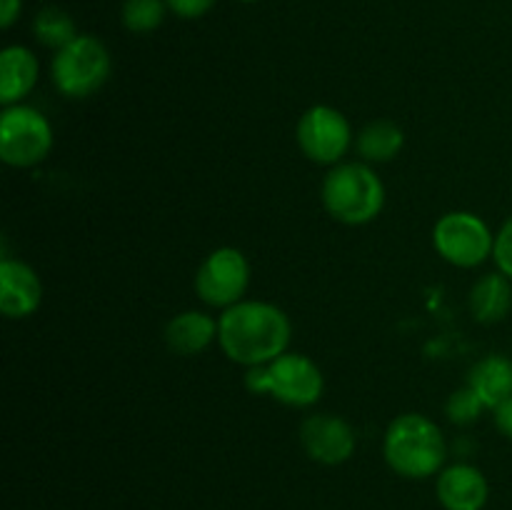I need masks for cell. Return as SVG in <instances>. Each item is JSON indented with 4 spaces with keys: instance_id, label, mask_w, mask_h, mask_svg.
I'll return each mask as SVG.
<instances>
[{
    "instance_id": "20",
    "label": "cell",
    "mask_w": 512,
    "mask_h": 510,
    "mask_svg": "<svg viewBox=\"0 0 512 510\" xmlns=\"http://www.w3.org/2000/svg\"><path fill=\"white\" fill-rule=\"evenodd\" d=\"M483 410L488 408H485L483 400L478 398V393L470 385L453 390L448 403H445V415H448L453 425H473L483 415Z\"/></svg>"
},
{
    "instance_id": "8",
    "label": "cell",
    "mask_w": 512,
    "mask_h": 510,
    "mask_svg": "<svg viewBox=\"0 0 512 510\" xmlns=\"http://www.w3.org/2000/svg\"><path fill=\"white\" fill-rule=\"evenodd\" d=\"M250 285V263L243 250L220 245L200 263L195 273V293L210 308H230L245 300Z\"/></svg>"
},
{
    "instance_id": "13",
    "label": "cell",
    "mask_w": 512,
    "mask_h": 510,
    "mask_svg": "<svg viewBox=\"0 0 512 510\" xmlns=\"http://www.w3.org/2000/svg\"><path fill=\"white\" fill-rule=\"evenodd\" d=\"M38 55L25 45H8L0 53V103L3 108L18 105L38 85Z\"/></svg>"
},
{
    "instance_id": "11",
    "label": "cell",
    "mask_w": 512,
    "mask_h": 510,
    "mask_svg": "<svg viewBox=\"0 0 512 510\" xmlns=\"http://www.w3.org/2000/svg\"><path fill=\"white\" fill-rule=\"evenodd\" d=\"M435 495L443 510H483L490 500V483L473 463H453L438 473Z\"/></svg>"
},
{
    "instance_id": "14",
    "label": "cell",
    "mask_w": 512,
    "mask_h": 510,
    "mask_svg": "<svg viewBox=\"0 0 512 510\" xmlns=\"http://www.w3.org/2000/svg\"><path fill=\"white\" fill-rule=\"evenodd\" d=\"M163 338L175 355H198L218 343V318L203 310H183L168 320Z\"/></svg>"
},
{
    "instance_id": "17",
    "label": "cell",
    "mask_w": 512,
    "mask_h": 510,
    "mask_svg": "<svg viewBox=\"0 0 512 510\" xmlns=\"http://www.w3.org/2000/svg\"><path fill=\"white\" fill-rule=\"evenodd\" d=\"M403 145V128L388 118L370 120V123L363 125L360 133L355 135V150H358L360 160L368 165L390 163V160L403 150Z\"/></svg>"
},
{
    "instance_id": "12",
    "label": "cell",
    "mask_w": 512,
    "mask_h": 510,
    "mask_svg": "<svg viewBox=\"0 0 512 510\" xmlns=\"http://www.w3.org/2000/svg\"><path fill=\"white\" fill-rule=\"evenodd\" d=\"M43 303V283L28 263L0 260V310L5 318H30Z\"/></svg>"
},
{
    "instance_id": "5",
    "label": "cell",
    "mask_w": 512,
    "mask_h": 510,
    "mask_svg": "<svg viewBox=\"0 0 512 510\" xmlns=\"http://www.w3.org/2000/svg\"><path fill=\"white\" fill-rule=\"evenodd\" d=\"M113 60L108 48L95 35H78L65 48L55 50L50 60V78L65 98H90L110 78Z\"/></svg>"
},
{
    "instance_id": "6",
    "label": "cell",
    "mask_w": 512,
    "mask_h": 510,
    "mask_svg": "<svg viewBox=\"0 0 512 510\" xmlns=\"http://www.w3.org/2000/svg\"><path fill=\"white\" fill-rule=\"evenodd\" d=\"M53 150V125L33 105H8L0 115V160L10 168H33Z\"/></svg>"
},
{
    "instance_id": "15",
    "label": "cell",
    "mask_w": 512,
    "mask_h": 510,
    "mask_svg": "<svg viewBox=\"0 0 512 510\" xmlns=\"http://www.w3.org/2000/svg\"><path fill=\"white\" fill-rule=\"evenodd\" d=\"M468 385L478 393L488 410L498 408L512 395V358L503 353H490L470 368Z\"/></svg>"
},
{
    "instance_id": "2",
    "label": "cell",
    "mask_w": 512,
    "mask_h": 510,
    "mask_svg": "<svg viewBox=\"0 0 512 510\" xmlns=\"http://www.w3.org/2000/svg\"><path fill=\"white\" fill-rule=\"evenodd\" d=\"M383 458L400 478L425 480L445 468L448 445L433 418L423 413H403L385 428Z\"/></svg>"
},
{
    "instance_id": "10",
    "label": "cell",
    "mask_w": 512,
    "mask_h": 510,
    "mask_svg": "<svg viewBox=\"0 0 512 510\" xmlns=\"http://www.w3.org/2000/svg\"><path fill=\"white\" fill-rule=\"evenodd\" d=\"M300 445L305 455L320 465L348 463L358 448L353 425L335 413H313L300 425Z\"/></svg>"
},
{
    "instance_id": "22",
    "label": "cell",
    "mask_w": 512,
    "mask_h": 510,
    "mask_svg": "<svg viewBox=\"0 0 512 510\" xmlns=\"http://www.w3.org/2000/svg\"><path fill=\"white\" fill-rule=\"evenodd\" d=\"M165 3H168L170 13H175L178 18L195 20V18H203L205 13H210L218 0H165Z\"/></svg>"
},
{
    "instance_id": "4",
    "label": "cell",
    "mask_w": 512,
    "mask_h": 510,
    "mask_svg": "<svg viewBox=\"0 0 512 510\" xmlns=\"http://www.w3.org/2000/svg\"><path fill=\"white\" fill-rule=\"evenodd\" d=\"M245 388L253 395H270L288 408H310L323 398L325 378L313 358L288 350L270 363L245 368Z\"/></svg>"
},
{
    "instance_id": "23",
    "label": "cell",
    "mask_w": 512,
    "mask_h": 510,
    "mask_svg": "<svg viewBox=\"0 0 512 510\" xmlns=\"http://www.w3.org/2000/svg\"><path fill=\"white\" fill-rule=\"evenodd\" d=\"M493 423L505 438L512 440V395L508 400H503L498 408H493Z\"/></svg>"
},
{
    "instance_id": "25",
    "label": "cell",
    "mask_w": 512,
    "mask_h": 510,
    "mask_svg": "<svg viewBox=\"0 0 512 510\" xmlns=\"http://www.w3.org/2000/svg\"><path fill=\"white\" fill-rule=\"evenodd\" d=\"M240 3H258V0H240Z\"/></svg>"
},
{
    "instance_id": "21",
    "label": "cell",
    "mask_w": 512,
    "mask_h": 510,
    "mask_svg": "<svg viewBox=\"0 0 512 510\" xmlns=\"http://www.w3.org/2000/svg\"><path fill=\"white\" fill-rule=\"evenodd\" d=\"M493 260L495 265H498L500 273L508 275L512 280V215L503 225H500L498 233H495Z\"/></svg>"
},
{
    "instance_id": "18",
    "label": "cell",
    "mask_w": 512,
    "mask_h": 510,
    "mask_svg": "<svg viewBox=\"0 0 512 510\" xmlns=\"http://www.w3.org/2000/svg\"><path fill=\"white\" fill-rule=\"evenodd\" d=\"M33 35L40 45L50 50H60L70 43V40L78 38V28H75V20L65 13L58 5H45L35 13L33 18Z\"/></svg>"
},
{
    "instance_id": "3",
    "label": "cell",
    "mask_w": 512,
    "mask_h": 510,
    "mask_svg": "<svg viewBox=\"0 0 512 510\" xmlns=\"http://www.w3.org/2000/svg\"><path fill=\"white\" fill-rule=\"evenodd\" d=\"M320 200L333 220L343 225H365L385 208V185L373 165L363 160L338 163L320 185Z\"/></svg>"
},
{
    "instance_id": "24",
    "label": "cell",
    "mask_w": 512,
    "mask_h": 510,
    "mask_svg": "<svg viewBox=\"0 0 512 510\" xmlns=\"http://www.w3.org/2000/svg\"><path fill=\"white\" fill-rule=\"evenodd\" d=\"M20 10H23V0H0V28H13L15 20L20 18Z\"/></svg>"
},
{
    "instance_id": "7",
    "label": "cell",
    "mask_w": 512,
    "mask_h": 510,
    "mask_svg": "<svg viewBox=\"0 0 512 510\" xmlns=\"http://www.w3.org/2000/svg\"><path fill=\"white\" fill-rule=\"evenodd\" d=\"M433 248L445 263L455 268H478L493 258L495 233L480 215L453 210L435 223Z\"/></svg>"
},
{
    "instance_id": "16",
    "label": "cell",
    "mask_w": 512,
    "mask_h": 510,
    "mask_svg": "<svg viewBox=\"0 0 512 510\" xmlns=\"http://www.w3.org/2000/svg\"><path fill=\"white\" fill-rule=\"evenodd\" d=\"M470 313L478 323L493 325L500 323L512 310V280L508 275L485 273L470 288Z\"/></svg>"
},
{
    "instance_id": "19",
    "label": "cell",
    "mask_w": 512,
    "mask_h": 510,
    "mask_svg": "<svg viewBox=\"0 0 512 510\" xmlns=\"http://www.w3.org/2000/svg\"><path fill=\"white\" fill-rule=\"evenodd\" d=\"M165 13H168V3L165 0H125L120 8V18L130 33H153L163 25Z\"/></svg>"
},
{
    "instance_id": "9",
    "label": "cell",
    "mask_w": 512,
    "mask_h": 510,
    "mask_svg": "<svg viewBox=\"0 0 512 510\" xmlns=\"http://www.w3.org/2000/svg\"><path fill=\"white\" fill-rule=\"evenodd\" d=\"M295 140L308 160L318 165L343 163L355 135L348 118L333 105H313L305 110L295 128Z\"/></svg>"
},
{
    "instance_id": "1",
    "label": "cell",
    "mask_w": 512,
    "mask_h": 510,
    "mask_svg": "<svg viewBox=\"0 0 512 510\" xmlns=\"http://www.w3.org/2000/svg\"><path fill=\"white\" fill-rule=\"evenodd\" d=\"M293 325L288 313L268 300H240L220 313L218 345L243 368L263 365L288 353Z\"/></svg>"
}]
</instances>
